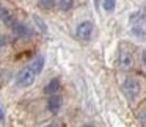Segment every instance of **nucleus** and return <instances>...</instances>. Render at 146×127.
Wrapping results in <instances>:
<instances>
[{
  "instance_id": "f257e3e1",
  "label": "nucleus",
  "mask_w": 146,
  "mask_h": 127,
  "mask_svg": "<svg viewBox=\"0 0 146 127\" xmlns=\"http://www.w3.org/2000/svg\"><path fill=\"white\" fill-rule=\"evenodd\" d=\"M121 89H123L124 96H126L129 101H135L140 96V93H141V83H140V80L135 79V77H127L123 82V85H121Z\"/></svg>"
},
{
  "instance_id": "f03ea898",
  "label": "nucleus",
  "mask_w": 146,
  "mask_h": 127,
  "mask_svg": "<svg viewBox=\"0 0 146 127\" xmlns=\"http://www.w3.org/2000/svg\"><path fill=\"white\" fill-rule=\"evenodd\" d=\"M35 80H36V74L33 72V69L30 66L19 69L16 74V85L19 88H30L35 83Z\"/></svg>"
},
{
  "instance_id": "7ed1b4c3",
  "label": "nucleus",
  "mask_w": 146,
  "mask_h": 127,
  "mask_svg": "<svg viewBox=\"0 0 146 127\" xmlns=\"http://www.w3.org/2000/svg\"><path fill=\"white\" fill-rule=\"evenodd\" d=\"M93 32H94V25H93L91 21H83V22H80L77 25L76 36L80 41H90L93 36Z\"/></svg>"
},
{
  "instance_id": "20e7f679",
  "label": "nucleus",
  "mask_w": 146,
  "mask_h": 127,
  "mask_svg": "<svg viewBox=\"0 0 146 127\" xmlns=\"http://www.w3.org/2000/svg\"><path fill=\"white\" fill-rule=\"evenodd\" d=\"M11 32H13V35L16 38H21V39H30L33 36V33H35L32 27L24 22H16L11 27Z\"/></svg>"
},
{
  "instance_id": "39448f33",
  "label": "nucleus",
  "mask_w": 146,
  "mask_h": 127,
  "mask_svg": "<svg viewBox=\"0 0 146 127\" xmlns=\"http://www.w3.org/2000/svg\"><path fill=\"white\" fill-rule=\"evenodd\" d=\"M61 105H63V99H61V96H58V94L49 96L47 102H46V108H47V111L52 113V114H57L58 111L61 110Z\"/></svg>"
},
{
  "instance_id": "423d86ee",
  "label": "nucleus",
  "mask_w": 146,
  "mask_h": 127,
  "mask_svg": "<svg viewBox=\"0 0 146 127\" xmlns=\"http://www.w3.org/2000/svg\"><path fill=\"white\" fill-rule=\"evenodd\" d=\"M118 63H119V67H121L123 71H129V69H132V67H133L135 60H133V55L130 54V52L121 50L119 58H118Z\"/></svg>"
},
{
  "instance_id": "0eeeda50",
  "label": "nucleus",
  "mask_w": 146,
  "mask_h": 127,
  "mask_svg": "<svg viewBox=\"0 0 146 127\" xmlns=\"http://www.w3.org/2000/svg\"><path fill=\"white\" fill-rule=\"evenodd\" d=\"M0 22H3L5 25H8L10 28L17 22V21L14 19L11 10H10V8H7V7H3V5H0Z\"/></svg>"
},
{
  "instance_id": "6e6552de",
  "label": "nucleus",
  "mask_w": 146,
  "mask_h": 127,
  "mask_svg": "<svg viewBox=\"0 0 146 127\" xmlns=\"http://www.w3.org/2000/svg\"><path fill=\"white\" fill-rule=\"evenodd\" d=\"M61 88V82L58 77H54V79H50L47 82V85L44 86V94L47 96H54V94H58V91H60Z\"/></svg>"
},
{
  "instance_id": "1a4fd4ad",
  "label": "nucleus",
  "mask_w": 146,
  "mask_h": 127,
  "mask_svg": "<svg viewBox=\"0 0 146 127\" xmlns=\"http://www.w3.org/2000/svg\"><path fill=\"white\" fill-rule=\"evenodd\" d=\"M44 64H46V58H44V55L39 54V55H36V57L30 61L29 66L33 69V72H35L36 75H39V74L42 72V69H44Z\"/></svg>"
},
{
  "instance_id": "9d476101",
  "label": "nucleus",
  "mask_w": 146,
  "mask_h": 127,
  "mask_svg": "<svg viewBox=\"0 0 146 127\" xmlns=\"http://www.w3.org/2000/svg\"><path fill=\"white\" fill-rule=\"evenodd\" d=\"M32 19H33V22H35L36 28H38L41 33H44V35H46V33H47V25H46V22H44V21H42L39 16H36V14L32 17Z\"/></svg>"
},
{
  "instance_id": "9b49d317",
  "label": "nucleus",
  "mask_w": 146,
  "mask_h": 127,
  "mask_svg": "<svg viewBox=\"0 0 146 127\" xmlns=\"http://www.w3.org/2000/svg\"><path fill=\"white\" fill-rule=\"evenodd\" d=\"M58 8L60 11H71L74 8V0H58Z\"/></svg>"
},
{
  "instance_id": "f8f14e48",
  "label": "nucleus",
  "mask_w": 146,
  "mask_h": 127,
  "mask_svg": "<svg viewBox=\"0 0 146 127\" xmlns=\"http://www.w3.org/2000/svg\"><path fill=\"white\" fill-rule=\"evenodd\" d=\"M132 33H133V35H135L138 39H143V41H146V30L143 28V25H133Z\"/></svg>"
},
{
  "instance_id": "ddd939ff",
  "label": "nucleus",
  "mask_w": 146,
  "mask_h": 127,
  "mask_svg": "<svg viewBox=\"0 0 146 127\" xmlns=\"http://www.w3.org/2000/svg\"><path fill=\"white\" fill-rule=\"evenodd\" d=\"M116 7V0H102V8H104L107 13H111Z\"/></svg>"
},
{
  "instance_id": "4468645a",
  "label": "nucleus",
  "mask_w": 146,
  "mask_h": 127,
  "mask_svg": "<svg viewBox=\"0 0 146 127\" xmlns=\"http://www.w3.org/2000/svg\"><path fill=\"white\" fill-rule=\"evenodd\" d=\"M38 5L42 10H52L55 7V0H38Z\"/></svg>"
},
{
  "instance_id": "2eb2a0df",
  "label": "nucleus",
  "mask_w": 146,
  "mask_h": 127,
  "mask_svg": "<svg viewBox=\"0 0 146 127\" xmlns=\"http://www.w3.org/2000/svg\"><path fill=\"white\" fill-rule=\"evenodd\" d=\"M137 119H138L143 126H146V107L145 108H140V110L137 111Z\"/></svg>"
},
{
  "instance_id": "dca6fc26",
  "label": "nucleus",
  "mask_w": 146,
  "mask_h": 127,
  "mask_svg": "<svg viewBox=\"0 0 146 127\" xmlns=\"http://www.w3.org/2000/svg\"><path fill=\"white\" fill-rule=\"evenodd\" d=\"M8 44H10V41H8V36H5V35H2V33H0V52L7 50Z\"/></svg>"
},
{
  "instance_id": "f3484780",
  "label": "nucleus",
  "mask_w": 146,
  "mask_h": 127,
  "mask_svg": "<svg viewBox=\"0 0 146 127\" xmlns=\"http://www.w3.org/2000/svg\"><path fill=\"white\" fill-rule=\"evenodd\" d=\"M5 113H7V110H5L3 104L0 102V122H5Z\"/></svg>"
},
{
  "instance_id": "a211bd4d",
  "label": "nucleus",
  "mask_w": 146,
  "mask_h": 127,
  "mask_svg": "<svg viewBox=\"0 0 146 127\" xmlns=\"http://www.w3.org/2000/svg\"><path fill=\"white\" fill-rule=\"evenodd\" d=\"M141 61H143V64L146 66V50L143 52V55H141Z\"/></svg>"
},
{
  "instance_id": "6ab92c4d",
  "label": "nucleus",
  "mask_w": 146,
  "mask_h": 127,
  "mask_svg": "<svg viewBox=\"0 0 146 127\" xmlns=\"http://www.w3.org/2000/svg\"><path fill=\"white\" fill-rule=\"evenodd\" d=\"M44 127H58V126H57L55 122H49V124H46Z\"/></svg>"
},
{
  "instance_id": "aec40b11",
  "label": "nucleus",
  "mask_w": 146,
  "mask_h": 127,
  "mask_svg": "<svg viewBox=\"0 0 146 127\" xmlns=\"http://www.w3.org/2000/svg\"><path fill=\"white\" fill-rule=\"evenodd\" d=\"M83 127H96V126H94V124H85Z\"/></svg>"
},
{
  "instance_id": "412c9836",
  "label": "nucleus",
  "mask_w": 146,
  "mask_h": 127,
  "mask_svg": "<svg viewBox=\"0 0 146 127\" xmlns=\"http://www.w3.org/2000/svg\"><path fill=\"white\" fill-rule=\"evenodd\" d=\"M141 13H143V14H145V16H146V7L143 8V11H141Z\"/></svg>"
}]
</instances>
